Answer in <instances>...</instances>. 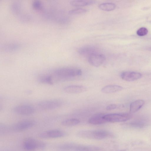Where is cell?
Segmentation results:
<instances>
[{
    "instance_id": "ac0fdd59",
    "label": "cell",
    "mask_w": 151,
    "mask_h": 151,
    "mask_svg": "<svg viewBox=\"0 0 151 151\" xmlns=\"http://www.w3.org/2000/svg\"><path fill=\"white\" fill-rule=\"evenodd\" d=\"M98 7L101 10L110 11L115 9L116 5L115 4L113 3L106 2L99 4Z\"/></svg>"
},
{
    "instance_id": "d6986e66",
    "label": "cell",
    "mask_w": 151,
    "mask_h": 151,
    "mask_svg": "<svg viewBox=\"0 0 151 151\" xmlns=\"http://www.w3.org/2000/svg\"><path fill=\"white\" fill-rule=\"evenodd\" d=\"M80 122V120L75 118L67 119L61 122L62 125L66 127H71L78 124Z\"/></svg>"
},
{
    "instance_id": "9c48e42d",
    "label": "cell",
    "mask_w": 151,
    "mask_h": 151,
    "mask_svg": "<svg viewBox=\"0 0 151 151\" xmlns=\"http://www.w3.org/2000/svg\"><path fill=\"white\" fill-rule=\"evenodd\" d=\"M57 148L60 151H84L85 146L67 143L60 145Z\"/></svg>"
},
{
    "instance_id": "4316f807",
    "label": "cell",
    "mask_w": 151,
    "mask_h": 151,
    "mask_svg": "<svg viewBox=\"0 0 151 151\" xmlns=\"http://www.w3.org/2000/svg\"><path fill=\"white\" fill-rule=\"evenodd\" d=\"M117 107V105L112 104L107 106L106 107V109L108 110H111L115 109Z\"/></svg>"
},
{
    "instance_id": "5b68a950",
    "label": "cell",
    "mask_w": 151,
    "mask_h": 151,
    "mask_svg": "<svg viewBox=\"0 0 151 151\" xmlns=\"http://www.w3.org/2000/svg\"><path fill=\"white\" fill-rule=\"evenodd\" d=\"M63 104L61 101L59 99H51L40 101L37 105L40 108L44 110H51L58 108Z\"/></svg>"
},
{
    "instance_id": "603a6c76",
    "label": "cell",
    "mask_w": 151,
    "mask_h": 151,
    "mask_svg": "<svg viewBox=\"0 0 151 151\" xmlns=\"http://www.w3.org/2000/svg\"><path fill=\"white\" fill-rule=\"evenodd\" d=\"M32 5L34 9L37 10H42L43 7L42 3L39 1H34L32 2Z\"/></svg>"
},
{
    "instance_id": "7c38bea8",
    "label": "cell",
    "mask_w": 151,
    "mask_h": 151,
    "mask_svg": "<svg viewBox=\"0 0 151 151\" xmlns=\"http://www.w3.org/2000/svg\"><path fill=\"white\" fill-rule=\"evenodd\" d=\"M63 90L68 93L76 94L84 92L86 91V88L81 85H72L65 87Z\"/></svg>"
},
{
    "instance_id": "277c9868",
    "label": "cell",
    "mask_w": 151,
    "mask_h": 151,
    "mask_svg": "<svg viewBox=\"0 0 151 151\" xmlns=\"http://www.w3.org/2000/svg\"><path fill=\"white\" fill-rule=\"evenodd\" d=\"M131 115L125 113L106 114L103 117L106 122H116L126 121L130 118Z\"/></svg>"
},
{
    "instance_id": "484cf974",
    "label": "cell",
    "mask_w": 151,
    "mask_h": 151,
    "mask_svg": "<svg viewBox=\"0 0 151 151\" xmlns=\"http://www.w3.org/2000/svg\"><path fill=\"white\" fill-rule=\"evenodd\" d=\"M131 125L135 127H142L144 125V124L142 122H136L132 123Z\"/></svg>"
},
{
    "instance_id": "6da1fadb",
    "label": "cell",
    "mask_w": 151,
    "mask_h": 151,
    "mask_svg": "<svg viewBox=\"0 0 151 151\" xmlns=\"http://www.w3.org/2000/svg\"><path fill=\"white\" fill-rule=\"evenodd\" d=\"M52 76L54 83V81H57L80 76L82 74V71L77 68H63L54 70Z\"/></svg>"
},
{
    "instance_id": "44dd1931",
    "label": "cell",
    "mask_w": 151,
    "mask_h": 151,
    "mask_svg": "<svg viewBox=\"0 0 151 151\" xmlns=\"http://www.w3.org/2000/svg\"><path fill=\"white\" fill-rule=\"evenodd\" d=\"M40 82L41 83L49 84L53 83L51 76H46L41 77L39 79Z\"/></svg>"
},
{
    "instance_id": "2e32d148",
    "label": "cell",
    "mask_w": 151,
    "mask_h": 151,
    "mask_svg": "<svg viewBox=\"0 0 151 151\" xmlns=\"http://www.w3.org/2000/svg\"><path fill=\"white\" fill-rule=\"evenodd\" d=\"M144 101L142 99H138L132 102L130 106V111L135 113L139 110L144 104Z\"/></svg>"
},
{
    "instance_id": "ba28073f",
    "label": "cell",
    "mask_w": 151,
    "mask_h": 151,
    "mask_svg": "<svg viewBox=\"0 0 151 151\" xmlns=\"http://www.w3.org/2000/svg\"><path fill=\"white\" fill-rule=\"evenodd\" d=\"M105 60L104 55L99 53L93 54L88 57V61L92 65L98 67L101 66Z\"/></svg>"
},
{
    "instance_id": "7402d4cb",
    "label": "cell",
    "mask_w": 151,
    "mask_h": 151,
    "mask_svg": "<svg viewBox=\"0 0 151 151\" xmlns=\"http://www.w3.org/2000/svg\"><path fill=\"white\" fill-rule=\"evenodd\" d=\"M87 11L86 9H85L79 8L69 11L68 14L70 15H76L86 13Z\"/></svg>"
},
{
    "instance_id": "7a4b0ae2",
    "label": "cell",
    "mask_w": 151,
    "mask_h": 151,
    "mask_svg": "<svg viewBox=\"0 0 151 151\" xmlns=\"http://www.w3.org/2000/svg\"><path fill=\"white\" fill-rule=\"evenodd\" d=\"M77 135L82 138L97 140L104 139L113 136L111 133L101 130L80 131L77 132Z\"/></svg>"
},
{
    "instance_id": "4fadbf2b",
    "label": "cell",
    "mask_w": 151,
    "mask_h": 151,
    "mask_svg": "<svg viewBox=\"0 0 151 151\" xmlns=\"http://www.w3.org/2000/svg\"><path fill=\"white\" fill-rule=\"evenodd\" d=\"M104 115L102 113L96 114L89 119L88 122L93 125H99L105 123L106 122L103 117Z\"/></svg>"
},
{
    "instance_id": "ffe728a7",
    "label": "cell",
    "mask_w": 151,
    "mask_h": 151,
    "mask_svg": "<svg viewBox=\"0 0 151 151\" xmlns=\"http://www.w3.org/2000/svg\"><path fill=\"white\" fill-rule=\"evenodd\" d=\"M20 47L19 44L16 43L7 44L4 45L3 49L7 51H12L18 49Z\"/></svg>"
},
{
    "instance_id": "8fae6325",
    "label": "cell",
    "mask_w": 151,
    "mask_h": 151,
    "mask_svg": "<svg viewBox=\"0 0 151 151\" xmlns=\"http://www.w3.org/2000/svg\"><path fill=\"white\" fill-rule=\"evenodd\" d=\"M35 122L32 120H25L21 121L15 124L13 127L14 130L22 131L29 129L32 127Z\"/></svg>"
},
{
    "instance_id": "52a82bcc",
    "label": "cell",
    "mask_w": 151,
    "mask_h": 151,
    "mask_svg": "<svg viewBox=\"0 0 151 151\" xmlns=\"http://www.w3.org/2000/svg\"><path fill=\"white\" fill-rule=\"evenodd\" d=\"M13 111L17 114L28 115L33 114L35 111L34 107L28 105H22L16 106L13 108Z\"/></svg>"
},
{
    "instance_id": "cb8c5ba5",
    "label": "cell",
    "mask_w": 151,
    "mask_h": 151,
    "mask_svg": "<svg viewBox=\"0 0 151 151\" xmlns=\"http://www.w3.org/2000/svg\"><path fill=\"white\" fill-rule=\"evenodd\" d=\"M148 33L147 29L145 27H142L139 29L137 31V34L139 36H143L147 35Z\"/></svg>"
},
{
    "instance_id": "9a60e30c",
    "label": "cell",
    "mask_w": 151,
    "mask_h": 151,
    "mask_svg": "<svg viewBox=\"0 0 151 151\" xmlns=\"http://www.w3.org/2000/svg\"><path fill=\"white\" fill-rule=\"evenodd\" d=\"M123 88L117 85H109L102 88L101 91L104 93L109 94L115 93L122 90Z\"/></svg>"
},
{
    "instance_id": "5bb4252c",
    "label": "cell",
    "mask_w": 151,
    "mask_h": 151,
    "mask_svg": "<svg viewBox=\"0 0 151 151\" xmlns=\"http://www.w3.org/2000/svg\"><path fill=\"white\" fill-rule=\"evenodd\" d=\"M78 52L81 55L87 56L88 57L94 53L97 52L96 48L93 46H86L80 48L78 50Z\"/></svg>"
},
{
    "instance_id": "8992f818",
    "label": "cell",
    "mask_w": 151,
    "mask_h": 151,
    "mask_svg": "<svg viewBox=\"0 0 151 151\" xmlns=\"http://www.w3.org/2000/svg\"><path fill=\"white\" fill-rule=\"evenodd\" d=\"M64 132L58 129H52L45 131L40 133L38 136L43 139L54 138L61 137L66 136Z\"/></svg>"
},
{
    "instance_id": "d4e9b609",
    "label": "cell",
    "mask_w": 151,
    "mask_h": 151,
    "mask_svg": "<svg viewBox=\"0 0 151 151\" xmlns=\"http://www.w3.org/2000/svg\"><path fill=\"white\" fill-rule=\"evenodd\" d=\"M11 9L12 11L14 13H17L20 10V7L17 4H14L12 5Z\"/></svg>"
},
{
    "instance_id": "e0dca14e",
    "label": "cell",
    "mask_w": 151,
    "mask_h": 151,
    "mask_svg": "<svg viewBox=\"0 0 151 151\" xmlns=\"http://www.w3.org/2000/svg\"><path fill=\"white\" fill-rule=\"evenodd\" d=\"M96 1L91 0H73L70 2L71 5L75 6H82L94 4Z\"/></svg>"
},
{
    "instance_id": "3957f363",
    "label": "cell",
    "mask_w": 151,
    "mask_h": 151,
    "mask_svg": "<svg viewBox=\"0 0 151 151\" xmlns=\"http://www.w3.org/2000/svg\"><path fill=\"white\" fill-rule=\"evenodd\" d=\"M45 147V145L43 142L31 138L26 139L23 143V148L26 151L42 149Z\"/></svg>"
},
{
    "instance_id": "30bf717a",
    "label": "cell",
    "mask_w": 151,
    "mask_h": 151,
    "mask_svg": "<svg viewBox=\"0 0 151 151\" xmlns=\"http://www.w3.org/2000/svg\"><path fill=\"white\" fill-rule=\"evenodd\" d=\"M141 74L139 72L126 71L122 73L121 77L123 80L127 81H133L140 78Z\"/></svg>"
}]
</instances>
